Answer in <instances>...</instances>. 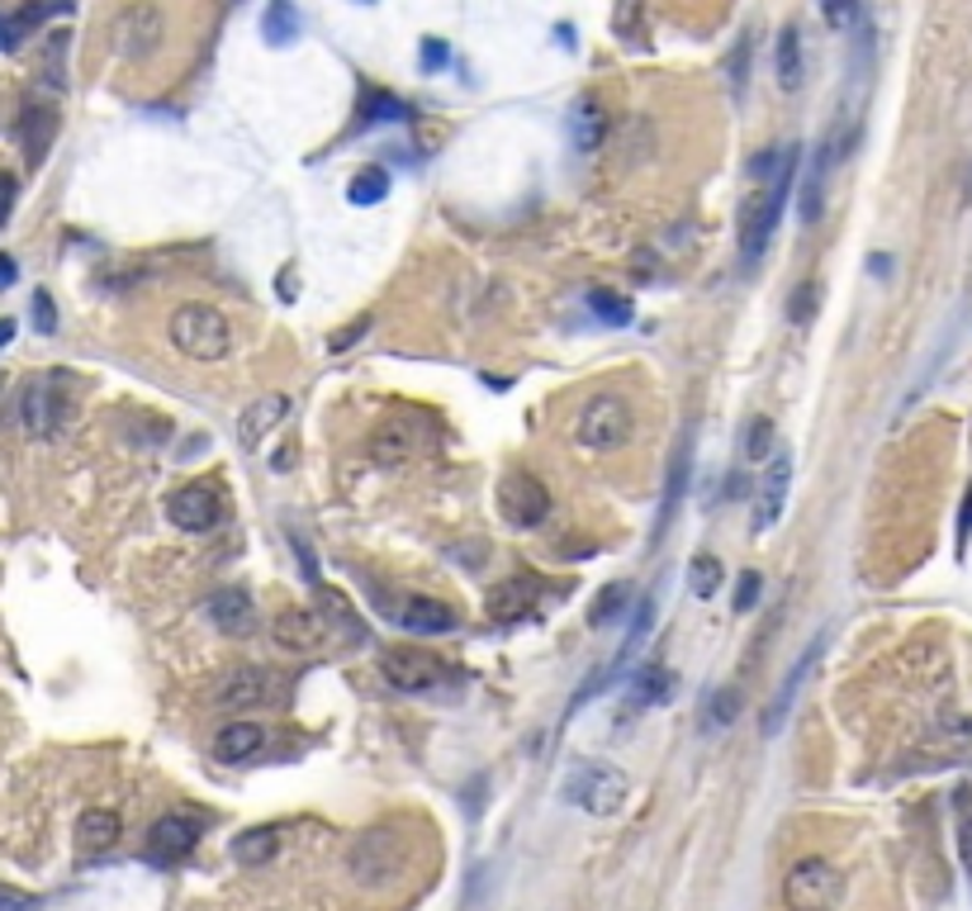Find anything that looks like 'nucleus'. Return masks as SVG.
Wrapping results in <instances>:
<instances>
[{
    "instance_id": "nucleus-1",
    "label": "nucleus",
    "mask_w": 972,
    "mask_h": 911,
    "mask_svg": "<svg viewBox=\"0 0 972 911\" xmlns=\"http://www.w3.org/2000/svg\"><path fill=\"white\" fill-rule=\"evenodd\" d=\"M797 166H802V148L792 142V148H783L778 171L764 181L760 205L750 209L745 233H740V262H745V270L760 266L764 252H768V242H774V228H778V219H783V205H788V195H792V185H797Z\"/></svg>"
},
{
    "instance_id": "nucleus-2",
    "label": "nucleus",
    "mask_w": 972,
    "mask_h": 911,
    "mask_svg": "<svg viewBox=\"0 0 972 911\" xmlns=\"http://www.w3.org/2000/svg\"><path fill=\"white\" fill-rule=\"evenodd\" d=\"M166 337L190 361H223L228 347H233V327L213 304H181L166 323Z\"/></svg>"
},
{
    "instance_id": "nucleus-3",
    "label": "nucleus",
    "mask_w": 972,
    "mask_h": 911,
    "mask_svg": "<svg viewBox=\"0 0 972 911\" xmlns=\"http://www.w3.org/2000/svg\"><path fill=\"white\" fill-rule=\"evenodd\" d=\"M560 793L575 807L593 811V817H612V811L626 803V774L617 764H603V760H579L575 769H569Z\"/></svg>"
},
{
    "instance_id": "nucleus-4",
    "label": "nucleus",
    "mask_w": 972,
    "mask_h": 911,
    "mask_svg": "<svg viewBox=\"0 0 972 911\" xmlns=\"http://www.w3.org/2000/svg\"><path fill=\"white\" fill-rule=\"evenodd\" d=\"M162 38H166V20H162V5H152V0L124 5L109 24V43L124 62H148V57L162 48Z\"/></svg>"
},
{
    "instance_id": "nucleus-5",
    "label": "nucleus",
    "mask_w": 972,
    "mask_h": 911,
    "mask_svg": "<svg viewBox=\"0 0 972 911\" xmlns=\"http://www.w3.org/2000/svg\"><path fill=\"white\" fill-rule=\"evenodd\" d=\"M783 902H788V911H831L840 902V868L821 854L797 860L783 878Z\"/></svg>"
},
{
    "instance_id": "nucleus-6",
    "label": "nucleus",
    "mask_w": 972,
    "mask_h": 911,
    "mask_svg": "<svg viewBox=\"0 0 972 911\" xmlns=\"http://www.w3.org/2000/svg\"><path fill=\"white\" fill-rule=\"evenodd\" d=\"M432 423L423 418V413H394V418H384L375 427V437H370V456L384 465H398L408 461V456H418L432 447Z\"/></svg>"
},
{
    "instance_id": "nucleus-7",
    "label": "nucleus",
    "mask_w": 972,
    "mask_h": 911,
    "mask_svg": "<svg viewBox=\"0 0 972 911\" xmlns=\"http://www.w3.org/2000/svg\"><path fill=\"white\" fill-rule=\"evenodd\" d=\"M20 413H24V427H28L34 437H53L57 427L71 418L67 376H38V380H28Z\"/></svg>"
},
{
    "instance_id": "nucleus-8",
    "label": "nucleus",
    "mask_w": 972,
    "mask_h": 911,
    "mask_svg": "<svg viewBox=\"0 0 972 911\" xmlns=\"http://www.w3.org/2000/svg\"><path fill=\"white\" fill-rule=\"evenodd\" d=\"M632 427H636V418H632V408H626V399L603 394V399H593V404L583 408L579 441H583V447H593V451H612V447H622V441L632 437Z\"/></svg>"
},
{
    "instance_id": "nucleus-9",
    "label": "nucleus",
    "mask_w": 972,
    "mask_h": 911,
    "mask_svg": "<svg viewBox=\"0 0 972 911\" xmlns=\"http://www.w3.org/2000/svg\"><path fill=\"white\" fill-rule=\"evenodd\" d=\"M380 669H384V679H390L398 693H427V689H437V683H447V665H441L437 655L418 650V646L384 650Z\"/></svg>"
},
{
    "instance_id": "nucleus-10",
    "label": "nucleus",
    "mask_w": 972,
    "mask_h": 911,
    "mask_svg": "<svg viewBox=\"0 0 972 911\" xmlns=\"http://www.w3.org/2000/svg\"><path fill=\"white\" fill-rule=\"evenodd\" d=\"M498 508H504V518L512 527H541L551 512V494L532 475H508L504 489H498Z\"/></svg>"
},
{
    "instance_id": "nucleus-11",
    "label": "nucleus",
    "mask_w": 972,
    "mask_h": 911,
    "mask_svg": "<svg viewBox=\"0 0 972 911\" xmlns=\"http://www.w3.org/2000/svg\"><path fill=\"white\" fill-rule=\"evenodd\" d=\"M166 518L181 527V532H209L213 522L223 518V504L213 494V484H185L166 498Z\"/></svg>"
},
{
    "instance_id": "nucleus-12",
    "label": "nucleus",
    "mask_w": 972,
    "mask_h": 911,
    "mask_svg": "<svg viewBox=\"0 0 972 911\" xmlns=\"http://www.w3.org/2000/svg\"><path fill=\"white\" fill-rule=\"evenodd\" d=\"M195 840H199V817L166 811V817L152 826V835H148V860L152 864H181L185 854L195 850Z\"/></svg>"
},
{
    "instance_id": "nucleus-13",
    "label": "nucleus",
    "mask_w": 972,
    "mask_h": 911,
    "mask_svg": "<svg viewBox=\"0 0 972 911\" xmlns=\"http://www.w3.org/2000/svg\"><path fill=\"white\" fill-rule=\"evenodd\" d=\"M821 646H825V636H817L811 646L797 655V665L788 669V679L778 683V693H774V703L764 707V736H778L783 731V722H788V712H792V703H797V693H802V683H807V674L817 669V655H821Z\"/></svg>"
},
{
    "instance_id": "nucleus-14",
    "label": "nucleus",
    "mask_w": 972,
    "mask_h": 911,
    "mask_svg": "<svg viewBox=\"0 0 972 911\" xmlns=\"http://www.w3.org/2000/svg\"><path fill=\"white\" fill-rule=\"evenodd\" d=\"M788 484H792V456L774 451V465H768L764 475V489L760 498H754V532H768L778 518H783V504H788Z\"/></svg>"
},
{
    "instance_id": "nucleus-15",
    "label": "nucleus",
    "mask_w": 972,
    "mask_h": 911,
    "mask_svg": "<svg viewBox=\"0 0 972 911\" xmlns=\"http://www.w3.org/2000/svg\"><path fill=\"white\" fill-rule=\"evenodd\" d=\"M351 874L356 878H384V874H398V845L390 831H366L361 840H356L351 850Z\"/></svg>"
},
{
    "instance_id": "nucleus-16",
    "label": "nucleus",
    "mask_w": 972,
    "mask_h": 911,
    "mask_svg": "<svg viewBox=\"0 0 972 911\" xmlns=\"http://www.w3.org/2000/svg\"><path fill=\"white\" fill-rule=\"evenodd\" d=\"M285 413H290V399H285V394H262L256 404H247V408H242V423H238L242 447L256 451V447H262V437L285 418Z\"/></svg>"
},
{
    "instance_id": "nucleus-17",
    "label": "nucleus",
    "mask_w": 972,
    "mask_h": 911,
    "mask_svg": "<svg viewBox=\"0 0 972 911\" xmlns=\"http://www.w3.org/2000/svg\"><path fill=\"white\" fill-rule=\"evenodd\" d=\"M394 618L404 622L408 632H418V636H441V632H451V626H455V612L447 603H437V598H404Z\"/></svg>"
},
{
    "instance_id": "nucleus-18",
    "label": "nucleus",
    "mask_w": 972,
    "mask_h": 911,
    "mask_svg": "<svg viewBox=\"0 0 972 911\" xmlns=\"http://www.w3.org/2000/svg\"><path fill=\"white\" fill-rule=\"evenodd\" d=\"M280 689H276V674L270 669H238L223 689V703L228 707H256V703H276Z\"/></svg>"
},
{
    "instance_id": "nucleus-19",
    "label": "nucleus",
    "mask_w": 972,
    "mask_h": 911,
    "mask_svg": "<svg viewBox=\"0 0 972 911\" xmlns=\"http://www.w3.org/2000/svg\"><path fill=\"white\" fill-rule=\"evenodd\" d=\"M603 134H608V114L598 105L593 95H579L575 109H569V142L579 152H598L603 148Z\"/></svg>"
},
{
    "instance_id": "nucleus-20",
    "label": "nucleus",
    "mask_w": 972,
    "mask_h": 911,
    "mask_svg": "<svg viewBox=\"0 0 972 911\" xmlns=\"http://www.w3.org/2000/svg\"><path fill=\"white\" fill-rule=\"evenodd\" d=\"M209 618L219 622L223 632L247 636L252 626H256V608H252V598L242 593V589H223V593H213V598H209Z\"/></svg>"
},
{
    "instance_id": "nucleus-21",
    "label": "nucleus",
    "mask_w": 972,
    "mask_h": 911,
    "mask_svg": "<svg viewBox=\"0 0 972 911\" xmlns=\"http://www.w3.org/2000/svg\"><path fill=\"white\" fill-rule=\"evenodd\" d=\"M266 746V731H262V722H228L223 731H219V760H228V764H247L256 750Z\"/></svg>"
},
{
    "instance_id": "nucleus-22",
    "label": "nucleus",
    "mask_w": 972,
    "mask_h": 911,
    "mask_svg": "<svg viewBox=\"0 0 972 911\" xmlns=\"http://www.w3.org/2000/svg\"><path fill=\"white\" fill-rule=\"evenodd\" d=\"M313 593H319V603H323V622L337 632V641H347V646H366V622L351 612L347 598L333 593V589H323V584H319V589H313Z\"/></svg>"
},
{
    "instance_id": "nucleus-23",
    "label": "nucleus",
    "mask_w": 972,
    "mask_h": 911,
    "mask_svg": "<svg viewBox=\"0 0 972 911\" xmlns=\"http://www.w3.org/2000/svg\"><path fill=\"white\" fill-rule=\"evenodd\" d=\"M119 831H124V821H119V811H109V807H85L81 821H77L81 850H91V854L109 850L114 840H119Z\"/></svg>"
},
{
    "instance_id": "nucleus-24",
    "label": "nucleus",
    "mask_w": 972,
    "mask_h": 911,
    "mask_svg": "<svg viewBox=\"0 0 972 911\" xmlns=\"http://www.w3.org/2000/svg\"><path fill=\"white\" fill-rule=\"evenodd\" d=\"M276 641L290 646V650H313L323 641V622L313 618L309 608H290V612L276 618Z\"/></svg>"
},
{
    "instance_id": "nucleus-25",
    "label": "nucleus",
    "mask_w": 972,
    "mask_h": 911,
    "mask_svg": "<svg viewBox=\"0 0 972 911\" xmlns=\"http://www.w3.org/2000/svg\"><path fill=\"white\" fill-rule=\"evenodd\" d=\"M532 598H536V584L532 579H508V584H498V589H489V618L494 622H518L526 608H532Z\"/></svg>"
},
{
    "instance_id": "nucleus-26",
    "label": "nucleus",
    "mask_w": 972,
    "mask_h": 911,
    "mask_svg": "<svg viewBox=\"0 0 972 911\" xmlns=\"http://www.w3.org/2000/svg\"><path fill=\"white\" fill-rule=\"evenodd\" d=\"M669 683H674V674H669L664 665H655V660H650V665H640L636 674H632V693H626V712H636V707L646 712V707H655V703H660V697L669 693Z\"/></svg>"
},
{
    "instance_id": "nucleus-27",
    "label": "nucleus",
    "mask_w": 972,
    "mask_h": 911,
    "mask_svg": "<svg viewBox=\"0 0 972 911\" xmlns=\"http://www.w3.org/2000/svg\"><path fill=\"white\" fill-rule=\"evenodd\" d=\"M53 134H57V114L43 109V105H28L24 119H20V138H24V157H28L34 166L43 162V152H48Z\"/></svg>"
},
{
    "instance_id": "nucleus-28",
    "label": "nucleus",
    "mask_w": 972,
    "mask_h": 911,
    "mask_svg": "<svg viewBox=\"0 0 972 911\" xmlns=\"http://www.w3.org/2000/svg\"><path fill=\"white\" fill-rule=\"evenodd\" d=\"M802 77H807V57H802V34L788 24L778 34V85L783 91H797L802 85Z\"/></svg>"
},
{
    "instance_id": "nucleus-29",
    "label": "nucleus",
    "mask_w": 972,
    "mask_h": 911,
    "mask_svg": "<svg viewBox=\"0 0 972 911\" xmlns=\"http://www.w3.org/2000/svg\"><path fill=\"white\" fill-rule=\"evenodd\" d=\"M262 34H266V43H276V48L294 43L299 38V10L290 5V0H270V5L262 10Z\"/></svg>"
},
{
    "instance_id": "nucleus-30",
    "label": "nucleus",
    "mask_w": 972,
    "mask_h": 911,
    "mask_svg": "<svg viewBox=\"0 0 972 911\" xmlns=\"http://www.w3.org/2000/svg\"><path fill=\"white\" fill-rule=\"evenodd\" d=\"M688 470H693V433L683 437V447H679V461H674V475H669V489H664V512H660V532L655 537H664V527H669V518H674V508H679V498H683V489H688Z\"/></svg>"
},
{
    "instance_id": "nucleus-31",
    "label": "nucleus",
    "mask_w": 972,
    "mask_h": 911,
    "mask_svg": "<svg viewBox=\"0 0 972 911\" xmlns=\"http://www.w3.org/2000/svg\"><path fill=\"white\" fill-rule=\"evenodd\" d=\"M825 162H831V142H825L821 157H817V162H811V171H807L802 205H797V214H802V223H817V219H821V199H825Z\"/></svg>"
},
{
    "instance_id": "nucleus-32",
    "label": "nucleus",
    "mask_w": 972,
    "mask_h": 911,
    "mask_svg": "<svg viewBox=\"0 0 972 911\" xmlns=\"http://www.w3.org/2000/svg\"><path fill=\"white\" fill-rule=\"evenodd\" d=\"M270 854H276V831H242V835L233 840V860L247 864V868L266 864Z\"/></svg>"
},
{
    "instance_id": "nucleus-33",
    "label": "nucleus",
    "mask_w": 972,
    "mask_h": 911,
    "mask_svg": "<svg viewBox=\"0 0 972 911\" xmlns=\"http://www.w3.org/2000/svg\"><path fill=\"white\" fill-rule=\"evenodd\" d=\"M589 309H593V319L608 323V327H626V323H632V299H626V295L593 290V295H589Z\"/></svg>"
},
{
    "instance_id": "nucleus-34",
    "label": "nucleus",
    "mask_w": 972,
    "mask_h": 911,
    "mask_svg": "<svg viewBox=\"0 0 972 911\" xmlns=\"http://www.w3.org/2000/svg\"><path fill=\"white\" fill-rule=\"evenodd\" d=\"M688 589H693V598H717V589H721V561L717 555H693Z\"/></svg>"
},
{
    "instance_id": "nucleus-35",
    "label": "nucleus",
    "mask_w": 972,
    "mask_h": 911,
    "mask_svg": "<svg viewBox=\"0 0 972 911\" xmlns=\"http://www.w3.org/2000/svg\"><path fill=\"white\" fill-rule=\"evenodd\" d=\"M390 195V171L384 166H366L361 176L351 181V205H380Z\"/></svg>"
},
{
    "instance_id": "nucleus-36",
    "label": "nucleus",
    "mask_w": 972,
    "mask_h": 911,
    "mask_svg": "<svg viewBox=\"0 0 972 911\" xmlns=\"http://www.w3.org/2000/svg\"><path fill=\"white\" fill-rule=\"evenodd\" d=\"M390 119H408V105H404V100H394L390 91H370L361 124H390Z\"/></svg>"
},
{
    "instance_id": "nucleus-37",
    "label": "nucleus",
    "mask_w": 972,
    "mask_h": 911,
    "mask_svg": "<svg viewBox=\"0 0 972 911\" xmlns=\"http://www.w3.org/2000/svg\"><path fill=\"white\" fill-rule=\"evenodd\" d=\"M626 598H632V589H626V584H608V589L593 598V612H589V622H593V626H608V622H617V618H622V603H626Z\"/></svg>"
},
{
    "instance_id": "nucleus-38",
    "label": "nucleus",
    "mask_w": 972,
    "mask_h": 911,
    "mask_svg": "<svg viewBox=\"0 0 972 911\" xmlns=\"http://www.w3.org/2000/svg\"><path fill=\"white\" fill-rule=\"evenodd\" d=\"M740 717V693L731 689V683H726V689H717L707 697V726H717V731H726V726H731Z\"/></svg>"
},
{
    "instance_id": "nucleus-39",
    "label": "nucleus",
    "mask_w": 972,
    "mask_h": 911,
    "mask_svg": "<svg viewBox=\"0 0 972 911\" xmlns=\"http://www.w3.org/2000/svg\"><path fill=\"white\" fill-rule=\"evenodd\" d=\"M953 811H959V860L972 874V788L953 793Z\"/></svg>"
},
{
    "instance_id": "nucleus-40",
    "label": "nucleus",
    "mask_w": 972,
    "mask_h": 911,
    "mask_svg": "<svg viewBox=\"0 0 972 911\" xmlns=\"http://www.w3.org/2000/svg\"><path fill=\"white\" fill-rule=\"evenodd\" d=\"M43 20V5H28V10H20V14H10V20H0V48H20L24 43V34L34 28Z\"/></svg>"
},
{
    "instance_id": "nucleus-41",
    "label": "nucleus",
    "mask_w": 972,
    "mask_h": 911,
    "mask_svg": "<svg viewBox=\"0 0 972 911\" xmlns=\"http://www.w3.org/2000/svg\"><path fill=\"white\" fill-rule=\"evenodd\" d=\"M745 461H774V423L754 418L745 433Z\"/></svg>"
},
{
    "instance_id": "nucleus-42",
    "label": "nucleus",
    "mask_w": 972,
    "mask_h": 911,
    "mask_svg": "<svg viewBox=\"0 0 972 911\" xmlns=\"http://www.w3.org/2000/svg\"><path fill=\"white\" fill-rule=\"evenodd\" d=\"M612 28H617V38H622V43H636V38H640V0H617Z\"/></svg>"
},
{
    "instance_id": "nucleus-43",
    "label": "nucleus",
    "mask_w": 972,
    "mask_h": 911,
    "mask_svg": "<svg viewBox=\"0 0 972 911\" xmlns=\"http://www.w3.org/2000/svg\"><path fill=\"white\" fill-rule=\"evenodd\" d=\"M821 14L831 28H849L859 20V0H821Z\"/></svg>"
},
{
    "instance_id": "nucleus-44",
    "label": "nucleus",
    "mask_w": 972,
    "mask_h": 911,
    "mask_svg": "<svg viewBox=\"0 0 972 911\" xmlns=\"http://www.w3.org/2000/svg\"><path fill=\"white\" fill-rule=\"evenodd\" d=\"M811 313H817V280H807L802 290L792 295V309H788V319H792V323H811Z\"/></svg>"
},
{
    "instance_id": "nucleus-45",
    "label": "nucleus",
    "mask_w": 972,
    "mask_h": 911,
    "mask_svg": "<svg viewBox=\"0 0 972 911\" xmlns=\"http://www.w3.org/2000/svg\"><path fill=\"white\" fill-rule=\"evenodd\" d=\"M754 603H760V575H754V569H745V575H740V584H736V612H750Z\"/></svg>"
},
{
    "instance_id": "nucleus-46",
    "label": "nucleus",
    "mask_w": 972,
    "mask_h": 911,
    "mask_svg": "<svg viewBox=\"0 0 972 911\" xmlns=\"http://www.w3.org/2000/svg\"><path fill=\"white\" fill-rule=\"evenodd\" d=\"M34 907H38V897H34V892L0 883V911H34Z\"/></svg>"
},
{
    "instance_id": "nucleus-47",
    "label": "nucleus",
    "mask_w": 972,
    "mask_h": 911,
    "mask_svg": "<svg viewBox=\"0 0 972 911\" xmlns=\"http://www.w3.org/2000/svg\"><path fill=\"white\" fill-rule=\"evenodd\" d=\"M366 327H370V319H356L351 327H342V333H333V342H327V347H333V351H351L356 342L366 337Z\"/></svg>"
},
{
    "instance_id": "nucleus-48",
    "label": "nucleus",
    "mask_w": 972,
    "mask_h": 911,
    "mask_svg": "<svg viewBox=\"0 0 972 911\" xmlns=\"http://www.w3.org/2000/svg\"><path fill=\"white\" fill-rule=\"evenodd\" d=\"M14 191H20V181H14L10 171H0V228L10 223V209H14Z\"/></svg>"
},
{
    "instance_id": "nucleus-49",
    "label": "nucleus",
    "mask_w": 972,
    "mask_h": 911,
    "mask_svg": "<svg viewBox=\"0 0 972 911\" xmlns=\"http://www.w3.org/2000/svg\"><path fill=\"white\" fill-rule=\"evenodd\" d=\"M34 323H38V333H53L57 327V309L48 295H34Z\"/></svg>"
},
{
    "instance_id": "nucleus-50",
    "label": "nucleus",
    "mask_w": 972,
    "mask_h": 911,
    "mask_svg": "<svg viewBox=\"0 0 972 911\" xmlns=\"http://www.w3.org/2000/svg\"><path fill=\"white\" fill-rule=\"evenodd\" d=\"M447 62H451V53H447V43H437V38H427V43H423V67H427V71H441V67H447Z\"/></svg>"
},
{
    "instance_id": "nucleus-51",
    "label": "nucleus",
    "mask_w": 972,
    "mask_h": 911,
    "mask_svg": "<svg viewBox=\"0 0 972 911\" xmlns=\"http://www.w3.org/2000/svg\"><path fill=\"white\" fill-rule=\"evenodd\" d=\"M968 537H972V489H968L963 512H959V541H968Z\"/></svg>"
},
{
    "instance_id": "nucleus-52",
    "label": "nucleus",
    "mask_w": 972,
    "mask_h": 911,
    "mask_svg": "<svg viewBox=\"0 0 972 911\" xmlns=\"http://www.w3.org/2000/svg\"><path fill=\"white\" fill-rule=\"evenodd\" d=\"M14 276H20V266H14V256H0V290H10Z\"/></svg>"
},
{
    "instance_id": "nucleus-53",
    "label": "nucleus",
    "mask_w": 972,
    "mask_h": 911,
    "mask_svg": "<svg viewBox=\"0 0 972 911\" xmlns=\"http://www.w3.org/2000/svg\"><path fill=\"white\" fill-rule=\"evenodd\" d=\"M10 337H14V319H0V347H5Z\"/></svg>"
},
{
    "instance_id": "nucleus-54",
    "label": "nucleus",
    "mask_w": 972,
    "mask_h": 911,
    "mask_svg": "<svg viewBox=\"0 0 972 911\" xmlns=\"http://www.w3.org/2000/svg\"><path fill=\"white\" fill-rule=\"evenodd\" d=\"M361 5H370V0H361Z\"/></svg>"
}]
</instances>
